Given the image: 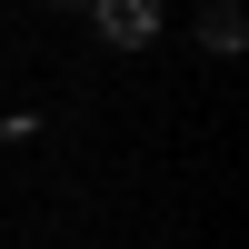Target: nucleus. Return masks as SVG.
Instances as JSON below:
<instances>
[{
	"instance_id": "obj_1",
	"label": "nucleus",
	"mask_w": 249,
	"mask_h": 249,
	"mask_svg": "<svg viewBox=\"0 0 249 249\" xmlns=\"http://www.w3.org/2000/svg\"><path fill=\"white\" fill-rule=\"evenodd\" d=\"M150 30H160V20H150V10H130V0H120V10H100V40H120V50H140Z\"/></svg>"
}]
</instances>
